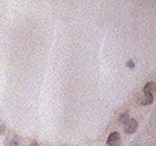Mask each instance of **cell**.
<instances>
[{
    "instance_id": "cell-1",
    "label": "cell",
    "mask_w": 156,
    "mask_h": 146,
    "mask_svg": "<svg viewBox=\"0 0 156 146\" xmlns=\"http://www.w3.org/2000/svg\"><path fill=\"white\" fill-rule=\"evenodd\" d=\"M136 129H138V120L129 119V120L124 123V132H126V134H135Z\"/></svg>"
},
{
    "instance_id": "cell-2",
    "label": "cell",
    "mask_w": 156,
    "mask_h": 146,
    "mask_svg": "<svg viewBox=\"0 0 156 146\" xmlns=\"http://www.w3.org/2000/svg\"><path fill=\"white\" fill-rule=\"evenodd\" d=\"M121 134L113 131L109 137H107V146H121Z\"/></svg>"
},
{
    "instance_id": "cell-3",
    "label": "cell",
    "mask_w": 156,
    "mask_h": 146,
    "mask_svg": "<svg viewBox=\"0 0 156 146\" xmlns=\"http://www.w3.org/2000/svg\"><path fill=\"white\" fill-rule=\"evenodd\" d=\"M138 101H139L141 105H150V104H153V93H145V91H142V93L139 95Z\"/></svg>"
},
{
    "instance_id": "cell-4",
    "label": "cell",
    "mask_w": 156,
    "mask_h": 146,
    "mask_svg": "<svg viewBox=\"0 0 156 146\" xmlns=\"http://www.w3.org/2000/svg\"><path fill=\"white\" fill-rule=\"evenodd\" d=\"M5 146H20L19 143V138L16 135H8L5 138Z\"/></svg>"
},
{
    "instance_id": "cell-5",
    "label": "cell",
    "mask_w": 156,
    "mask_h": 146,
    "mask_svg": "<svg viewBox=\"0 0 156 146\" xmlns=\"http://www.w3.org/2000/svg\"><path fill=\"white\" fill-rule=\"evenodd\" d=\"M154 82L153 81H150V82H147L145 85H144V90L142 91H145V93H153V90H154Z\"/></svg>"
},
{
    "instance_id": "cell-6",
    "label": "cell",
    "mask_w": 156,
    "mask_h": 146,
    "mask_svg": "<svg viewBox=\"0 0 156 146\" xmlns=\"http://www.w3.org/2000/svg\"><path fill=\"white\" fill-rule=\"evenodd\" d=\"M129 119H130V117H129V113H122V114H119V116H118V123L124 125Z\"/></svg>"
},
{
    "instance_id": "cell-7",
    "label": "cell",
    "mask_w": 156,
    "mask_h": 146,
    "mask_svg": "<svg viewBox=\"0 0 156 146\" xmlns=\"http://www.w3.org/2000/svg\"><path fill=\"white\" fill-rule=\"evenodd\" d=\"M5 131H6L5 125H3V123H0V135H3V134H5Z\"/></svg>"
},
{
    "instance_id": "cell-8",
    "label": "cell",
    "mask_w": 156,
    "mask_h": 146,
    "mask_svg": "<svg viewBox=\"0 0 156 146\" xmlns=\"http://www.w3.org/2000/svg\"><path fill=\"white\" fill-rule=\"evenodd\" d=\"M127 67H129V68H135V62H133L132 59H130V61H127Z\"/></svg>"
},
{
    "instance_id": "cell-9",
    "label": "cell",
    "mask_w": 156,
    "mask_h": 146,
    "mask_svg": "<svg viewBox=\"0 0 156 146\" xmlns=\"http://www.w3.org/2000/svg\"><path fill=\"white\" fill-rule=\"evenodd\" d=\"M29 146H38V143H37V141H31V144H29Z\"/></svg>"
}]
</instances>
